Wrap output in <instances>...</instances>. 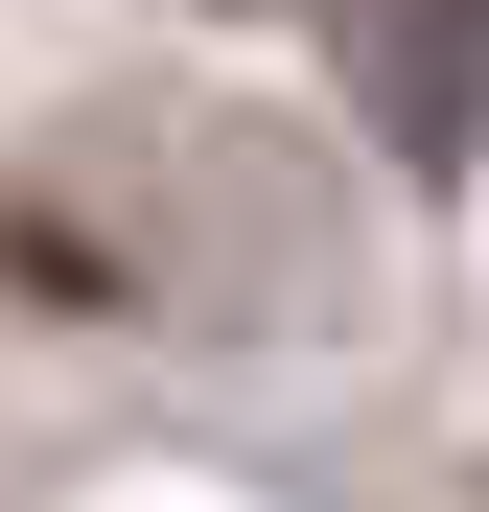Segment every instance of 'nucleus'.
<instances>
[{
	"label": "nucleus",
	"instance_id": "obj_1",
	"mask_svg": "<svg viewBox=\"0 0 489 512\" xmlns=\"http://www.w3.org/2000/svg\"><path fill=\"white\" fill-rule=\"evenodd\" d=\"M326 24H350V94H373V140L443 187V163L489 140V0H326Z\"/></svg>",
	"mask_w": 489,
	"mask_h": 512
}]
</instances>
